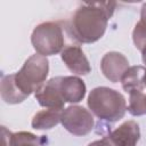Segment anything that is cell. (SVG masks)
<instances>
[{
	"instance_id": "obj_1",
	"label": "cell",
	"mask_w": 146,
	"mask_h": 146,
	"mask_svg": "<svg viewBox=\"0 0 146 146\" xmlns=\"http://www.w3.org/2000/svg\"><path fill=\"white\" fill-rule=\"evenodd\" d=\"M115 2H82L73 13L68 32L80 43H94L105 33Z\"/></svg>"
},
{
	"instance_id": "obj_2",
	"label": "cell",
	"mask_w": 146,
	"mask_h": 146,
	"mask_svg": "<svg viewBox=\"0 0 146 146\" xmlns=\"http://www.w3.org/2000/svg\"><path fill=\"white\" fill-rule=\"evenodd\" d=\"M87 104L95 116L107 122L121 120L128 110L124 96L108 87L94 88L89 92Z\"/></svg>"
},
{
	"instance_id": "obj_3",
	"label": "cell",
	"mask_w": 146,
	"mask_h": 146,
	"mask_svg": "<svg viewBox=\"0 0 146 146\" xmlns=\"http://www.w3.org/2000/svg\"><path fill=\"white\" fill-rule=\"evenodd\" d=\"M49 73V62L47 57L34 54L29 57L22 68L14 74V80L18 89L29 97L35 92L46 81Z\"/></svg>"
},
{
	"instance_id": "obj_4",
	"label": "cell",
	"mask_w": 146,
	"mask_h": 146,
	"mask_svg": "<svg viewBox=\"0 0 146 146\" xmlns=\"http://www.w3.org/2000/svg\"><path fill=\"white\" fill-rule=\"evenodd\" d=\"M31 43L36 54L44 57L64 50V30L58 22H43L36 25L31 34Z\"/></svg>"
},
{
	"instance_id": "obj_5",
	"label": "cell",
	"mask_w": 146,
	"mask_h": 146,
	"mask_svg": "<svg viewBox=\"0 0 146 146\" xmlns=\"http://www.w3.org/2000/svg\"><path fill=\"white\" fill-rule=\"evenodd\" d=\"M62 125L74 136L88 135L95 124L91 112L79 105H72L62 111L60 114Z\"/></svg>"
},
{
	"instance_id": "obj_6",
	"label": "cell",
	"mask_w": 146,
	"mask_h": 146,
	"mask_svg": "<svg viewBox=\"0 0 146 146\" xmlns=\"http://www.w3.org/2000/svg\"><path fill=\"white\" fill-rule=\"evenodd\" d=\"M129 68L128 58L117 51L105 54L100 60V70L104 76L111 82H120L125 71Z\"/></svg>"
},
{
	"instance_id": "obj_7",
	"label": "cell",
	"mask_w": 146,
	"mask_h": 146,
	"mask_svg": "<svg viewBox=\"0 0 146 146\" xmlns=\"http://www.w3.org/2000/svg\"><path fill=\"white\" fill-rule=\"evenodd\" d=\"M34 97L42 107L51 110H63L65 102L59 91V76L44 82L35 92Z\"/></svg>"
},
{
	"instance_id": "obj_8",
	"label": "cell",
	"mask_w": 146,
	"mask_h": 146,
	"mask_svg": "<svg viewBox=\"0 0 146 146\" xmlns=\"http://www.w3.org/2000/svg\"><path fill=\"white\" fill-rule=\"evenodd\" d=\"M106 137L112 146H136L140 138V129L136 121L129 120L120 124Z\"/></svg>"
},
{
	"instance_id": "obj_9",
	"label": "cell",
	"mask_w": 146,
	"mask_h": 146,
	"mask_svg": "<svg viewBox=\"0 0 146 146\" xmlns=\"http://www.w3.org/2000/svg\"><path fill=\"white\" fill-rule=\"evenodd\" d=\"M62 60L66 67L76 75H87L90 73L91 67L83 50L79 46H67L60 52Z\"/></svg>"
},
{
	"instance_id": "obj_10",
	"label": "cell",
	"mask_w": 146,
	"mask_h": 146,
	"mask_svg": "<svg viewBox=\"0 0 146 146\" xmlns=\"http://www.w3.org/2000/svg\"><path fill=\"white\" fill-rule=\"evenodd\" d=\"M59 91L65 103H79L86 96V84L78 76H59Z\"/></svg>"
},
{
	"instance_id": "obj_11",
	"label": "cell",
	"mask_w": 146,
	"mask_h": 146,
	"mask_svg": "<svg viewBox=\"0 0 146 146\" xmlns=\"http://www.w3.org/2000/svg\"><path fill=\"white\" fill-rule=\"evenodd\" d=\"M145 80H146V67L136 65L130 66L121 79L122 88L124 91L130 92L133 90H143L145 88Z\"/></svg>"
},
{
	"instance_id": "obj_12",
	"label": "cell",
	"mask_w": 146,
	"mask_h": 146,
	"mask_svg": "<svg viewBox=\"0 0 146 146\" xmlns=\"http://www.w3.org/2000/svg\"><path fill=\"white\" fill-rule=\"evenodd\" d=\"M1 98L9 105L18 104L25 100L27 97L18 89L15 83L14 74L3 75L1 79Z\"/></svg>"
},
{
	"instance_id": "obj_13",
	"label": "cell",
	"mask_w": 146,
	"mask_h": 146,
	"mask_svg": "<svg viewBox=\"0 0 146 146\" xmlns=\"http://www.w3.org/2000/svg\"><path fill=\"white\" fill-rule=\"evenodd\" d=\"M63 111V110H62ZM60 110H43L38 112L31 122V125L35 130H48L56 127L60 122Z\"/></svg>"
},
{
	"instance_id": "obj_14",
	"label": "cell",
	"mask_w": 146,
	"mask_h": 146,
	"mask_svg": "<svg viewBox=\"0 0 146 146\" xmlns=\"http://www.w3.org/2000/svg\"><path fill=\"white\" fill-rule=\"evenodd\" d=\"M128 112L132 116H141L146 114V94L143 90H133L129 92Z\"/></svg>"
},
{
	"instance_id": "obj_15",
	"label": "cell",
	"mask_w": 146,
	"mask_h": 146,
	"mask_svg": "<svg viewBox=\"0 0 146 146\" xmlns=\"http://www.w3.org/2000/svg\"><path fill=\"white\" fill-rule=\"evenodd\" d=\"M47 143L44 136H35L27 131H19L13 133L11 146H43Z\"/></svg>"
},
{
	"instance_id": "obj_16",
	"label": "cell",
	"mask_w": 146,
	"mask_h": 146,
	"mask_svg": "<svg viewBox=\"0 0 146 146\" xmlns=\"http://www.w3.org/2000/svg\"><path fill=\"white\" fill-rule=\"evenodd\" d=\"M11 139L13 133L6 129V127H2V146H11Z\"/></svg>"
},
{
	"instance_id": "obj_17",
	"label": "cell",
	"mask_w": 146,
	"mask_h": 146,
	"mask_svg": "<svg viewBox=\"0 0 146 146\" xmlns=\"http://www.w3.org/2000/svg\"><path fill=\"white\" fill-rule=\"evenodd\" d=\"M88 146H112V145H111L108 138L105 136V137H103L102 139H98V140H95V141L90 143Z\"/></svg>"
},
{
	"instance_id": "obj_18",
	"label": "cell",
	"mask_w": 146,
	"mask_h": 146,
	"mask_svg": "<svg viewBox=\"0 0 146 146\" xmlns=\"http://www.w3.org/2000/svg\"><path fill=\"white\" fill-rule=\"evenodd\" d=\"M145 30H146V2L143 3L141 10H140V21L138 22Z\"/></svg>"
},
{
	"instance_id": "obj_19",
	"label": "cell",
	"mask_w": 146,
	"mask_h": 146,
	"mask_svg": "<svg viewBox=\"0 0 146 146\" xmlns=\"http://www.w3.org/2000/svg\"><path fill=\"white\" fill-rule=\"evenodd\" d=\"M141 59H143V63H144L145 66H146V47L141 50Z\"/></svg>"
},
{
	"instance_id": "obj_20",
	"label": "cell",
	"mask_w": 146,
	"mask_h": 146,
	"mask_svg": "<svg viewBox=\"0 0 146 146\" xmlns=\"http://www.w3.org/2000/svg\"><path fill=\"white\" fill-rule=\"evenodd\" d=\"M145 87H146V80H145Z\"/></svg>"
}]
</instances>
